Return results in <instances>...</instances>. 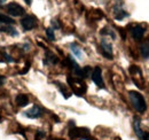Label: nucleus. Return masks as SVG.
<instances>
[{"label":"nucleus","mask_w":149,"mask_h":140,"mask_svg":"<svg viewBox=\"0 0 149 140\" xmlns=\"http://www.w3.org/2000/svg\"><path fill=\"white\" fill-rule=\"evenodd\" d=\"M129 97H130L131 104H132V106L134 107V109L138 113L142 114V113L146 111V109H147L146 100H145V98L142 97L141 93H139L136 91H130L129 92Z\"/></svg>","instance_id":"f257e3e1"},{"label":"nucleus","mask_w":149,"mask_h":140,"mask_svg":"<svg viewBox=\"0 0 149 140\" xmlns=\"http://www.w3.org/2000/svg\"><path fill=\"white\" fill-rule=\"evenodd\" d=\"M67 80H68V84H69L70 88L72 90V92H74L76 95H79L80 97V95H83V94L86 93L87 86H86V84L84 83L83 79H80L78 77H74V76H68L67 77Z\"/></svg>","instance_id":"f03ea898"},{"label":"nucleus","mask_w":149,"mask_h":140,"mask_svg":"<svg viewBox=\"0 0 149 140\" xmlns=\"http://www.w3.org/2000/svg\"><path fill=\"white\" fill-rule=\"evenodd\" d=\"M129 71L132 76L134 84H136V86L139 88H143V77H142V72H141L140 68L136 66H131Z\"/></svg>","instance_id":"7ed1b4c3"},{"label":"nucleus","mask_w":149,"mask_h":140,"mask_svg":"<svg viewBox=\"0 0 149 140\" xmlns=\"http://www.w3.org/2000/svg\"><path fill=\"white\" fill-rule=\"evenodd\" d=\"M6 10L8 12L9 15H12V16H14V18L22 16V15H24V13H25L24 8H23L21 5H19L17 2H10V4H8V5L6 6Z\"/></svg>","instance_id":"20e7f679"},{"label":"nucleus","mask_w":149,"mask_h":140,"mask_svg":"<svg viewBox=\"0 0 149 140\" xmlns=\"http://www.w3.org/2000/svg\"><path fill=\"white\" fill-rule=\"evenodd\" d=\"M21 25L25 31H30L37 27V18L33 15H26L21 20Z\"/></svg>","instance_id":"39448f33"},{"label":"nucleus","mask_w":149,"mask_h":140,"mask_svg":"<svg viewBox=\"0 0 149 140\" xmlns=\"http://www.w3.org/2000/svg\"><path fill=\"white\" fill-rule=\"evenodd\" d=\"M92 80L99 86V88H104V83H103V78H102V70L100 67H95L92 71Z\"/></svg>","instance_id":"423d86ee"},{"label":"nucleus","mask_w":149,"mask_h":140,"mask_svg":"<svg viewBox=\"0 0 149 140\" xmlns=\"http://www.w3.org/2000/svg\"><path fill=\"white\" fill-rule=\"evenodd\" d=\"M90 132L87 129H84V127H74L69 131V136L71 138H85L87 139Z\"/></svg>","instance_id":"0eeeda50"},{"label":"nucleus","mask_w":149,"mask_h":140,"mask_svg":"<svg viewBox=\"0 0 149 140\" xmlns=\"http://www.w3.org/2000/svg\"><path fill=\"white\" fill-rule=\"evenodd\" d=\"M101 52H102L104 57H107L109 60L112 59V55H113V53H112V46L107 39H102L101 40Z\"/></svg>","instance_id":"6e6552de"},{"label":"nucleus","mask_w":149,"mask_h":140,"mask_svg":"<svg viewBox=\"0 0 149 140\" xmlns=\"http://www.w3.org/2000/svg\"><path fill=\"white\" fill-rule=\"evenodd\" d=\"M131 35L132 37L134 38V39H136V40H140L143 35H145V28L142 27V25H140V24H135V25H133L132 28H131Z\"/></svg>","instance_id":"1a4fd4ad"},{"label":"nucleus","mask_w":149,"mask_h":140,"mask_svg":"<svg viewBox=\"0 0 149 140\" xmlns=\"http://www.w3.org/2000/svg\"><path fill=\"white\" fill-rule=\"evenodd\" d=\"M24 115L29 118H39L42 115V109L38 106H33L32 108H30L29 110H26L24 113Z\"/></svg>","instance_id":"9d476101"},{"label":"nucleus","mask_w":149,"mask_h":140,"mask_svg":"<svg viewBox=\"0 0 149 140\" xmlns=\"http://www.w3.org/2000/svg\"><path fill=\"white\" fill-rule=\"evenodd\" d=\"M113 14H115V18H116V20H123L124 18L129 16V13L125 12V10L122 8V6H119V5H116V6H115V8H113Z\"/></svg>","instance_id":"9b49d317"},{"label":"nucleus","mask_w":149,"mask_h":140,"mask_svg":"<svg viewBox=\"0 0 149 140\" xmlns=\"http://www.w3.org/2000/svg\"><path fill=\"white\" fill-rule=\"evenodd\" d=\"M15 102L19 107H25V106L29 104V97L26 94H17L16 98H15Z\"/></svg>","instance_id":"f8f14e48"},{"label":"nucleus","mask_w":149,"mask_h":140,"mask_svg":"<svg viewBox=\"0 0 149 140\" xmlns=\"http://www.w3.org/2000/svg\"><path fill=\"white\" fill-rule=\"evenodd\" d=\"M57 61H58V59L54 53L49 52V51L46 52V57L44 60L45 64H55V63H57Z\"/></svg>","instance_id":"ddd939ff"},{"label":"nucleus","mask_w":149,"mask_h":140,"mask_svg":"<svg viewBox=\"0 0 149 140\" xmlns=\"http://www.w3.org/2000/svg\"><path fill=\"white\" fill-rule=\"evenodd\" d=\"M0 30L1 31H3V32H7V34H9L10 36H17V31H16V29L15 28H13L12 25H9V24H3V25H1L0 24Z\"/></svg>","instance_id":"4468645a"},{"label":"nucleus","mask_w":149,"mask_h":140,"mask_svg":"<svg viewBox=\"0 0 149 140\" xmlns=\"http://www.w3.org/2000/svg\"><path fill=\"white\" fill-rule=\"evenodd\" d=\"M134 132H135V134L138 136V138L140 139L141 137H142V134H143V131L141 130V127H140V121L138 120V118H134Z\"/></svg>","instance_id":"2eb2a0df"},{"label":"nucleus","mask_w":149,"mask_h":140,"mask_svg":"<svg viewBox=\"0 0 149 140\" xmlns=\"http://www.w3.org/2000/svg\"><path fill=\"white\" fill-rule=\"evenodd\" d=\"M140 53L142 55V57L148 59L149 57V43H143L140 47Z\"/></svg>","instance_id":"dca6fc26"},{"label":"nucleus","mask_w":149,"mask_h":140,"mask_svg":"<svg viewBox=\"0 0 149 140\" xmlns=\"http://www.w3.org/2000/svg\"><path fill=\"white\" fill-rule=\"evenodd\" d=\"M70 47H71V51H72V53H74V55H76L78 59L81 60V59H83V52H81V50L77 46V44H74H74H71Z\"/></svg>","instance_id":"f3484780"},{"label":"nucleus","mask_w":149,"mask_h":140,"mask_svg":"<svg viewBox=\"0 0 149 140\" xmlns=\"http://www.w3.org/2000/svg\"><path fill=\"white\" fill-rule=\"evenodd\" d=\"M0 23L12 25V24L14 23V21L9 18V16H6V15H3V14H0Z\"/></svg>","instance_id":"a211bd4d"},{"label":"nucleus","mask_w":149,"mask_h":140,"mask_svg":"<svg viewBox=\"0 0 149 140\" xmlns=\"http://www.w3.org/2000/svg\"><path fill=\"white\" fill-rule=\"evenodd\" d=\"M55 84L57 85V88H58V90L61 91V93H62V94L64 95V98H65V99H68L70 94H69V92L67 91V88H65V86H63V84H61V83H57V82H55Z\"/></svg>","instance_id":"6ab92c4d"},{"label":"nucleus","mask_w":149,"mask_h":140,"mask_svg":"<svg viewBox=\"0 0 149 140\" xmlns=\"http://www.w3.org/2000/svg\"><path fill=\"white\" fill-rule=\"evenodd\" d=\"M46 35H47V38L49 40H55V35H54V29L53 28H47L46 29Z\"/></svg>","instance_id":"aec40b11"},{"label":"nucleus","mask_w":149,"mask_h":140,"mask_svg":"<svg viewBox=\"0 0 149 140\" xmlns=\"http://www.w3.org/2000/svg\"><path fill=\"white\" fill-rule=\"evenodd\" d=\"M92 71L93 70L91 69V67H84L83 68V74H84V78H86V77H88V76H91L92 75Z\"/></svg>","instance_id":"412c9836"},{"label":"nucleus","mask_w":149,"mask_h":140,"mask_svg":"<svg viewBox=\"0 0 149 140\" xmlns=\"http://www.w3.org/2000/svg\"><path fill=\"white\" fill-rule=\"evenodd\" d=\"M101 35H108V36H111L112 39H115L116 38V36H115V34L112 32V30H108V29H102V31H101Z\"/></svg>","instance_id":"4be33fe9"},{"label":"nucleus","mask_w":149,"mask_h":140,"mask_svg":"<svg viewBox=\"0 0 149 140\" xmlns=\"http://www.w3.org/2000/svg\"><path fill=\"white\" fill-rule=\"evenodd\" d=\"M140 140H149V132H143V134L140 138Z\"/></svg>","instance_id":"5701e85b"},{"label":"nucleus","mask_w":149,"mask_h":140,"mask_svg":"<svg viewBox=\"0 0 149 140\" xmlns=\"http://www.w3.org/2000/svg\"><path fill=\"white\" fill-rule=\"evenodd\" d=\"M3 83H5V77L3 76H0V88L3 85Z\"/></svg>","instance_id":"b1692460"},{"label":"nucleus","mask_w":149,"mask_h":140,"mask_svg":"<svg viewBox=\"0 0 149 140\" xmlns=\"http://www.w3.org/2000/svg\"><path fill=\"white\" fill-rule=\"evenodd\" d=\"M24 1H25L28 5H31V2H32V0H24Z\"/></svg>","instance_id":"393cba45"},{"label":"nucleus","mask_w":149,"mask_h":140,"mask_svg":"<svg viewBox=\"0 0 149 140\" xmlns=\"http://www.w3.org/2000/svg\"><path fill=\"white\" fill-rule=\"evenodd\" d=\"M5 1H6V0H0V5H1V4H3Z\"/></svg>","instance_id":"a878e982"}]
</instances>
